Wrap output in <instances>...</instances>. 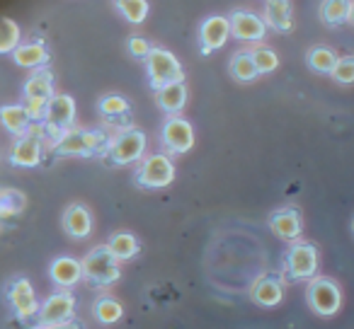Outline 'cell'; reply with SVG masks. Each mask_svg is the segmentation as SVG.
<instances>
[{
    "label": "cell",
    "instance_id": "cell-1",
    "mask_svg": "<svg viewBox=\"0 0 354 329\" xmlns=\"http://www.w3.org/2000/svg\"><path fill=\"white\" fill-rule=\"evenodd\" d=\"M109 141L102 131H78V128H71V131L61 133L54 141L51 150L56 155H93V152H107Z\"/></svg>",
    "mask_w": 354,
    "mask_h": 329
},
{
    "label": "cell",
    "instance_id": "cell-2",
    "mask_svg": "<svg viewBox=\"0 0 354 329\" xmlns=\"http://www.w3.org/2000/svg\"><path fill=\"white\" fill-rule=\"evenodd\" d=\"M306 298H308L310 310L320 317H333L342 308V290L333 279H325V276H315L308 281Z\"/></svg>",
    "mask_w": 354,
    "mask_h": 329
},
{
    "label": "cell",
    "instance_id": "cell-3",
    "mask_svg": "<svg viewBox=\"0 0 354 329\" xmlns=\"http://www.w3.org/2000/svg\"><path fill=\"white\" fill-rule=\"evenodd\" d=\"M117 257L112 255L107 245L104 247H95L88 252L80 264H83V276L90 281L93 286H109L119 279V264Z\"/></svg>",
    "mask_w": 354,
    "mask_h": 329
},
{
    "label": "cell",
    "instance_id": "cell-4",
    "mask_svg": "<svg viewBox=\"0 0 354 329\" xmlns=\"http://www.w3.org/2000/svg\"><path fill=\"white\" fill-rule=\"evenodd\" d=\"M146 68H148V80H151V85L156 90L165 88V85H172V83H183L185 80L180 61L165 49H153L146 59Z\"/></svg>",
    "mask_w": 354,
    "mask_h": 329
},
{
    "label": "cell",
    "instance_id": "cell-5",
    "mask_svg": "<svg viewBox=\"0 0 354 329\" xmlns=\"http://www.w3.org/2000/svg\"><path fill=\"white\" fill-rule=\"evenodd\" d=\"M286 271L294 281H310L318 274V247L310 242H294L286 252Z\"/></svg>",
    "mask_w": 354,
    "mask_h": 329
},
{
    "label": "cell",
    "instance_id": "cell-6",
    "mask_svg": "<svg viewBox=\"0 0 354 329\" xmlns=\"http://www.w3.org/2000/svg\"><path fill=\"white\" fill-rule=\"evenodd\" d=\"M143 150H146V136L138 128H127L117 138L109 141L107 157L117 165H129V162L141 160Z\"/></svg>",
    "mask_w": 354,
    "mask_h": 329
},
{
    "label": "cell",
    "instance_id": "cell-7",
    "mask_svg": "<svg viewBox=\"0 0 354 329\" xmlns=\"http://www.w3.org/2000/svg\"><path fill=\"white\" fill-rule=\"evenodd\" d=\"M175 179V165L167 155H148L146 160L141 162V168H138V182L143 187H151V189H162L167 184H172Z\"/></svg>",
    "mask_w": 354,
    "mask_h": 329
},
{
    "label": "cell",
    "instance_id": "cell-8",
    "mask_svg": "<svg viewBox=\"0 0 354 329\" xmlns=\"http://www.w3.org/2000/svg\"><path fill=\"white\" fill-rule=\"evenodd\" d=\"M73 119H75V102L71 94H54V97L49 99V104H46V128H51V131H56L61 136V133L71 131V126H73Z\"/></svg>",
    "mask_w": 354,
    "mask_h": 329
},
{
    "label": "cell",
    "instance_id": "cell-9",
    "mask_svg": "<svg viewBox=\"0 0 354 329\" xmlns=\"http://www.w3.org/2000/svg\"><path fill=\"white\" fill-rule=\"evenodd\" d=\"M162 141L170 152H187L194 146V128L180 117H170L162 126Z\"/></svg>",
    "mask_w": 354,
    "mask_h": 329
},
{
    "label": "cell",
    "instance_id": "cell-10",
    "mask_svg": "<svg viewBox=\"0 0 354 329\" xmlns=\"http://www.w3.org/2000/svg\"><path fill=\"white\" fill-rule=\"evenodd\" d=\"M231 37V20L223 15H212L209 20H204L202 30H199V41H202L204 54L221 49Z\"/></svg>",
    "mask_w": 354,
    "mask_h": 329
},
{
    "label": "cell",
    "instance_id": "cell-11",
    "mask_svg": "<svg viewBox=\"0 0 354 329\" xmlns=\"http://www.w3.org/2000/svg\"><path fill=\"white\" fill-rule=\"evenodd\" d=\"M75 310V300L68 290L51 295L39 310V324H59V322H71V315Z\"/></svg>",
    "mask_w": 354,
    "mask_h": 329
},
{
    "label": "cell",
    "instance_id": "cell-12",
    "mask_svg": "<svg viewBox=\"0 0 354 329\" xmlns=\"http://www.w3.org/2000/svg\"><path fill=\"white\" fill-rule=\"evenodd\" d=\"M231 34L241 41H260L267 34V25L255 12L236 10L231 15Z\"/></svg>",
    "mask_w": 354,
    "mask_h": 329
},
{
    "label": "cell",
    "instance_id": "cell-13",
    "mask_svg": "<svg viewBox=\"0 0 354 329\" xmlns=\"http://www.w3.org/2000/svg\"><path fill=\"white\" fill-rule=\"evenodd\" d=\"M270 228L277 237L286 242H296L304 230V221H301V213L296 208H279V211L272 213Z\"/></svg>",
    "mask_w": 354,
    "mask_h": 329
},
{
    "label": "cell",
    "instance_id": "cell-14",
    "mask_svg": "<svg viewBox=\"0 0 354 329\" xmlns=\"http://www.w3.org/2000/svg\"><path fill=\"white\" fill-rule=\"evenodd\" d=\"M10 160L17 168H35L41 160V141L37 133H25L15 141L10 152Z\"/></svg>",
    "mask_w": 354,
    "mask_h": 329
},
{
    "label": "cell",
    "instance_id": "cell-15",
    "mask_svg": "<svg viewBox=\"0 0 354 329\" xmlns=\"http://www.w3.org/2000/svg\"><path fill=\"white\" fill-rule=\"evenodd\" d=\"M250 298L255 300L262 308H274V305L281 303L284 298V286L277 276H260V279L252 283L250 288Z\"/></svg>",
    "mask_w": 354,
    "mask_h": 329
},
{
    "label": "cell",
    "instance_id": "cell-16",
    "mask_svg": "<svg viewBox=\"0 0 354 329\" xmlns=\"http://www.w3.org/2000/svg\"><path fill=\"white\" fill-rule=\"evenodd\" d=\"M10 305L20 317H35L39 305H37V295L35 288L27 279H17L10 288Z\"/></svg>",
    "mask_w": 354,
    "mask_h": 329
},
{
    "label": "cell",
    "instance_id": "cell-17",
    "mask_svg": "<svg viewBox=\"0 0 354 329\" xmlns=\"http://www.w3.org/2000/svg\"><path fill=\"white\" fill-rule=\"evenodd\" d=\"M49 274H51V281H54L56 286H61V288H71V286H75L80 279H83V264L75 261L73 257H59V259L51 264Z\"/></svg>",
    "mask_w": 354,
    "mask_h": 329
},
{
    "label": "cell",
    "instance_id": "cell-18",
    "mask_svg": "<svg viewBox=\"0 0 354 329\" xmlns=\"http://www.w3.org/2000/svg\"><path fill=\"white\" fill-rule=\"evenodd\" d=\"M64 230L68 232L71 237H78V240L88 237L90 230H93V218H90L88 208L80 206V203H73V206L66 208V213H64Z\"/></svg>",
    "mask_w": 354,
    "mask_h": 329
},
{
    "label": "cell",
    "instance_id": "cell-19",
    "mask_svg": "<svg viewBox=\"0 0 354 329\" xmlns=\"http://www.w3.org/2000/svg\"><path fill=\"white\" fill-rule=\"evenodd\" d=\"M265 25L277 32H291V3L289 0H267L265 3Z\"/></svg>",
    "mask_w": 354,
    "mask_h": 329
},
{
    "label": "cell",
    "instance_id": "cell-20",
    "mask_svg": "<svg viewBox=\"0 0 354 329\" xmlns=\"http://www.w3.org/2000/svg\"><path fill=\"white\" fill-rule=\"evenodd\" d=\"M156 99L162 112L177 114V112H183L185 102H187V88H185V83L165 85V88L156 90Z\"/></svg>",
    "mask_w": 354,
    "mask_h": 329
},
{
    "label": "cell",
    "instance_id": "cell-21",
    "mask_svg": "<svg viewBox=\"0 0 354 329\" xmlns=\"http://www.w3.org/2000/svg\"><path fill=\"white\" fill-rule=\"evenodd\" d=\"M0 121H3V126L10 133L25 136L32 119H30V114H27L25 104H6V107H0Z\"/></svg>",
    "mask_w": 354,
    "mask_h": 329
},
{
    "label": "cell",
    "instance_id": "cell-22",
    "mask_svg": "<svg viewBox=\"0 0 354 329\" xmlns=\"http://www.w3.org/2000/svg\"><path fill=\"white\" fill-rule=\"evenodd\" d=\"M54 97V75L49 70H37L25 83V99H49Z\"/></svg>",
    "mask_w": 354,
    "mask_h": 329
},
{
    "label": "cell",
    "instance_id": "cell-23",
    "mask_svg": "<svg viewBox=\"0 0 354 329\" xmlns=\"http://www.w3.org/2000/svg\"><path fill=\"white\" fill-rule=\"evenodd\" d=\"M12 59H15V63L22 66V68H41V66L49 61V51H46L44 44H39V41H32V44L17 46Z\"/></svg>",
    "mask_w": 354,
    "mask_h": 329
},
{
    "label": "cell",
    "instance_id": "cell-24",
    "mask_svg": "<svg viewBox=\"0 0 354 329\" xmlns=\"http://www.w3.org/2000/svg\"><path fill=\"white\" fill-rule=\"evenodd\" d=\"M349 8H352V0H323L320 17H323L325 25H342L349 17Z\"/></svg>",
    "mask_w": 354,
    "mask_h": 329
},
{
    "label": "cell",
    "instance_id": "cell-25",
    "mask_svg": "<svg viewBox=\"0 0 354 329\" xmlns=\"http://www.w3.org/2000/svg\"><path fill=\"white\" fill-rule=\"evenodd\" d=\"M27 206V199L22 192L10 187H3L0 189V218H12L17 213H22Z\"/></svg>",
    "mask_w": 354,
    "mask_h": 329
},
{
    "label": "cell",
    "instance_id": "cell-26",
    "mask_svg": "<svg viewBox=\"0 0 354 329\" xmlns=\"http://www.w3.org/2000/svg\"><path fill=\"white\" fill-rule=\"evenodd\" d=\"M20 46V25L10 17H0V54H15Z\"/></svg>",
    "mask_w": 354,
    "mask_h": 329
},
{
    "label": "cell",
    "instance_id": "cell-27",
    "mask_svg": "<svg viewBox=\"0 0 354 329\" xmlns=\"http://www.w3.org/2000/svg\"><path fill=\"white\" fill-rule=\"evenodd\" d=\"M308 66L315 73H333L335 66H337V56L328 46H315V49L308 51Z\"/></svg>",
    "mask_w": 354,
    "mask_h": 329
},
{
    "label": "cell",
    "instance_id": "cell-28",
    "mask_svg": "<svg viewBox=\"0 0 354 329\" xmlns=\"http://www.w3.org/2000/svg\"><path fill=\"white\" fill-rule=\"evenodd\" d=\"M107 247L112 250V255L117 257L119 261H124V259H131V257H136L138 240L131 235V232H119V235H114L112 240H109Z\"/></svg>",
    "mask_w": 354,
    "mask_h": 329
},
{
    "label": "cell",
    "instance_id": "cell-29",
    "mask_svg": "<svg viewBox=\"0 0 354 329\" xmlns=\"http://www.w3.org/2000/svg\"><path fill=\"white\" fill-rule=\"evenodd\" d=\"M114 6L131 25H141L148 17V0H114Z\"/></svg>",
    "mask_w": 354,
    "mask_h": 329
},
{
    "label": "cell",
    "instance_id": "cell-30",
    "mask_svg": "<svg viewBox=\"0 0 354 329\" xmlns=\"http://www.w3.org/2000/svg\"><path fill=\"white\" fill-rule=\"evenodd\" d=\"M231 75L236 80H241V83H250V80H255L257 75H260V73H257V68H255V63H252L250 51H248V54H236V56H233Z\"/></svg>",
    "mask_w": 354,
    "mask_h": 329
},
{
    "label": "cell",
    "instance_id": "cell-31",
    "mask_svg": "<svg viewBox=\"0 0 354 329\" xmlns=\"http://www.w3.org/2000/svg\"><path fill=\"white\" fill-rule=\"evenodd\" d=\"M124 315V308L119 300L114 298H100L97 303H95V317H97V322L102 324H114L119 322Z\"/></svg>",
    "mask_w": 354,
    "mask_h": 329
},
{
    "label": "cell",
    "instance_id": "cell-32",
    "mask_svg": "<svg viewBox=\"0 0 354 329\" xmlns=\"http://www.w3.org/2000/svg\"><path fill=\"white\" fill-rule=\"evenodd\" d=\"M250 56H252V63H255L257 73H272V70H277V66H279V56H277L270 46H255V49L250 51Z\"/></svg>",
    "mask_w": 354,
    "mask_h": 329
},
{
    "label": "cell",
    "instance_id": "cell-33",
    "mask_svg": "<svg viewBox=\"0 0 354 329\" xmlns=\"http://www.w3.org/2000/svg\"><path fill=\"white\" fill-rule=\"evenodd\" d=\"M100 112L104 117H122V114L129 112V102L119 94H107V97L100 99Z\"/></svg>",
    "mask_w": 354,
    "mask_h": 329
},
{
    "label": "cell",
    "instance_id": "cell-34",
    "mask_svg": "<svg viewBox=\"0 0 354 329\" xmlns=\"http://www.w3.org/2000/svg\"><path fill=\"white\" fill-rule=\"evenodd\" d=\"M335 78V83L339 85H352L354 83V56H344V59H337V66L330 73Z\"/></svg>",
    "mask_w": 354,
    "mask_h": 329
},
{
    "label": "cell",
    "instance_id": "cell-35",
    "mask_svg": "<svg viewBox=\"0 0 354 329\" xmlns=\"http://www.w3.org/2000/svg\"><path fill=\"white\" fill-rule=\"evenodd\" d=\"M129 51H131V56H136V59H148V54H151L153 49L143 37H131V39H129Z\"/></svg>",
    "mask_w": 354,
    "mask_h": 329
},
{
    "label": "cell",
    "instance_id": "cell-36",
    "mask_svg": "<svg viewBox=\"0 0 354 329\" xmlns=\"http://www.w3.org/2000/svg\"><path fill=\"white\" fill-rule=\"evenodd\" d=\"M46 104L49 102H44V99H27L25 109H27V114H30L32 121H39V119L46 117Z\"/></svg>",
    "mask_w": 354,
    "mask_h": 329
},
{
    "label": "cell",
    "instance_id": "cell-37",
    "mask_svg": "<svg viewBox=\"0 0 354 329\" xmlns=\"http://www.w3.org/2000/svg\"><path fill=\"white\" fill-rule=\"evenodd\" d=\"M35 329H78V324L73 322H59V324H39Z\"/></svg>",
    "mask_w": 354,
    "mask_h": 329
},
{
    "label": "cell",
    "instance_id": "cell-38",
    "mask_svg": "<svg viewBox=\"0 0 354 329\" xmlns=\"http://www.w3.org/2000/svg\"><path fill=\"white\" fill-rule=\"evenodd\" d=\"M347 22H352V25H354V0H352V8H349V17H347Z\"/></svg>",
    "mask_w": 354,
    "mask_h": 329
},
{
    "label": "cell",
    "instance_id": "cell-39",
    "mask_svg": "<svg viewBox=\"0 0 354 329\" xmlns=\"http://www.w3.org/2000/svg\"><path fill=\"white\" fill-rule=\"evenodd\" d=\"M352 232H354V221H352Z\"/></svg>",
    "mask_w": 354,
    "mask_h": 329
}]
</instances>
